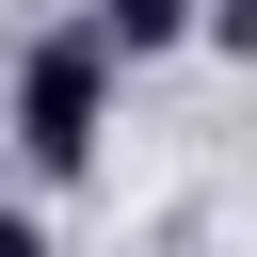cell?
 <instances>
[{
	"mask_svg": "<svg viewBox=\"0 0 257 257\" xmlns=\"http://www.w3.org/2000/svg\"><path fill=\"white\" fill-rule=\"evenodd\" d=\"M80 32L145 64V48H177V32H193V0H80Z\"/></svg>",
	"mask_w": 257,
	"mask_h": 257,
	"instance_id": "obj_2",
	"label": "cell"
},
{
	"mask_svg": "<svg viewBox=\"0 0 257 257\" xmlns=\"http://www.w3.org/2000/svg\"><path fill=\"white\" fill-rule=\"evenodd\" d=\"M193 32H225V48H257V0H193Z\"/></svg>",
	"mask_w": 257,
	"mask_h": 257,
	"instance_id": "obj_3",
	"label": "cell"
},
{
	"mask_svg": "<svg viewBox=\"0 0 257 257\" xmlns=\"http://www.w3.org/2000/svg\"><path fill=\"white\" fill-rule=\"evenodd\" d=\"M96 112H112V48H96V32H48V48L16 64V145H32V177H80V161H96Z\"/></svg>",
	"mask_w": 257,
	"mask_h": 257,
	"instance_id": "obj_1",
	"label": "cell"
},
{
	"mask_svg": "<svg viewBox=\"0 0 257 257\" xmlns=\"http://www.w3.org/2000/svg\"><path fill=\"white\" fill-rule=\"evenodd\" d=\"M0 257H48V225H32V209H0Z\"/></svg>",
	"mask_w": 257,
	"mask_h": 257,
	"instance_id": "obj_4",
	"label": "cell"
}]
</instances>
